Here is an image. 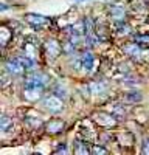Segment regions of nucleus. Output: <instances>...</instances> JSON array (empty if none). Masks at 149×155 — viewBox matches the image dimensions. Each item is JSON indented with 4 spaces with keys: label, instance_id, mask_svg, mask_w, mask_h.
<instances>
[{
    "label": "nucleus",
    "instance_id": "obj_1",
    "mask_svg": "<svg viewBox=\"0 0 149 155\" xmlns=\"http://www.w3.org/2000/svg\"><path fill=\"white\" fill-rule=\"evenodd\" d=\"M42 107L45 110H48V112H51V113H58V112H61L62 109H64V104H62V101L58 96L48 95L42 101Z\"/></svg>",
    "mask_w": 149,
    "mask_h": 155
},
{
    "label": "nucleus",
    "instance_id": "obj_2",
    "mask_svg": "<svg viewBox=\"0 0 149 155\" xmlns=\"http://www.w3.org/2000/svg\"><path fill=\"white\" fill-rule=\"evenodd\" d=\"M48 82V76L45 74H41V73H31L28 78H27V81H25V87H37V88H44Z\"/></svg>",
    "mask_w": 149,
    "mask_h": 155
},
{
    "label": "nucleus",
    "instance_id": "obj_3",
    "mask_svg": "<svg viewBox=\"0 0 149 155\" xmlns=\"http://www.w3.org/2000/svg\"><path fill=\"white\" fill-rule=\"evenodd\" d=\"M25 70L23 67V64L19 61V58L16 56V58H12V59H8L6 61V71L9 73V74H14V76H19V74H22Z\"/></svg>",
    "mask_w": 149,
    "mask_h": 155
},
{
    "label": "nucleus",
    "instance_id": "obj_4",
    "mask_svg": "<svg viewBox=\"0 0 149 155\" xmlns=\"http://www.w3.org/2000/svg\"><path fill=\"white\" fill-rule=\"evenodd\" d=\"M93 121L99 126H104V127H114L117 124L115 118L110 116L109 113H104V112H99V113H95L93 115Z\"/></svg>",
    "mask_w": 149,
    "mask_h": 155
},
{
    "label": "nucleus",
    "instance_id": "obj_5",
    "mask_svg": "<svg viewBox=\"0 0 149 155\" xmlns=\"http://www.w3.org/2000/svg\"><path fill=\"white\" fill-rule=\"evenodd\" d=\"M61 44L56 41V39H48V41L45 42V51H47V54L51 58V59H56L61 53Z\"/></svg>",
    "mask_w": 149,
    "mask_h": 155
},
{
    "label": "nucleus",
    "instance_id": "obj_6",
    "mask_svg": "<svg viewBox=\"0 0 149 155\" xmlns=\"http://www.w3.org/2000/svg\"><path fill=\"white\" fill-rule=\"evenodd\" d=\"M25 20H27L31 27L34 28H41V27H45L48 23V19L45 16H41V14H34V12H30V14L25 16Z\"/></svg>",
    "mask_w": 149,
    "mask_h": 155
},
{
    "label": "nucleus",
    "instance_id": "obj_7",
    "mask_svg": "<svg viewBox=\"0 0 149 155\" xmlns=\"http://www.w3.org/2000/svg\"><path fill=\"white\" fill-rule=\"evenodd\" d=\"M71 31V36L73 37H81V36H84L85 33H87V23H85V19L84 20H78V22H74L73 25H71V28H70Z\"/></svg>",
    "mask_w": 149,
    "mask_h": 155
},
{
    "label": "nucleus",
    "instance_id": "obj_8",
    "mask_svg": "<svg viewBox=\"0 0 149 155\" xmlns=\"http://www.w3.org/2000/svg\"><path fill=\"white\" fill-rule=\"evenodd\" d=\"M123 51H124L127 56H132V58L140 56V53H141L138 42H129V44H126V45L123 47Z\"/></svg>",
    "mask_w": 149,
    "mask_h": 155
},
{
    "label": "nucleus",
    "instance_id": "obj_9",
    "mask_svg": "<svg viewBox=\"0 0 149 155\" xmlns=\"http://www.w3.org/2000/svg\"><path fill=\"white\" fill-rule=\"evenodd\" d=\"M89 90H90V93H93V95H101V93H104L107 90V84L103 82V81H92L89 84Z\"/></svg>",
    "mask_w": 149,
    "mask_h": 155
},
{
    "label": "nucleus",
    "instance_id": "obj_10",
    "mask_svg": "<svg viewBox=\"0 0 149 155\" xmlns=\"http://www.w3.org/2000/svg\"><path fill=\"white\" fill-rule=\"evenodd\" d=\"M25 99H28V101H36V99H39L42 96V88H37V87H31L27 90H25V93H23Z\"/></svg>",
    "mask_w": 149,
    "mask_h": 155
},
{
    "label": "nucleus",
    "instance_id": "obj_11",
    "mask_svg": "<svg viewBox=\"0 0 149 155\" xmlns=\"http://www.w3.org/2000/svg\"><path fill=\"white\" fill-rule=\"evenodd\" d=\"M64 121H61V120H51V121H48L47 123V132L50 134H58L61 132L62 129H64Z\"/></svg>",
    "mask_w": 149,
    "mask_h": 155
},
{
    "label": "nucleus",
    "instance_id": "obj_12",
    "mask_svg": "<svg viewBox=\"0 0 149 155\" xmlns=\"http://www.w3.org/2000/svg\"><path fill=\"white\" fill-rule=\"evenodd\" d=\"M81 58H82V68H84L85 71H90V70L93 68V64H95L93 54L90 53V51H85Z\"/></svg>",
    "mask_w": 149,
    "mask_h": 155
},
{
    "label": "nucleus",
    "instance_id": "obj_13",
    "mask_svg": "<svg viewBox=\"0 0 149 155\" xmlns=\"http://www.w3.org/2000/svg\"><path fill=\"white\" fill-rule=\"evenodd\" d=\"M109 14H110L112 19H115L117 22H120V20L124 19V8L120 6V5H114V6L109 8Z\"/></svg>",
    "mask_w": 149,
    "mask_h": 155
},
{
    "label": "nucleus",
    "instance_id": "obj_14",
    "mask_svg": "<svg viewBox=\"0 0 149 155\" xmlns=\"http://www.w3.org/2000/svg\"><path fill=\"white\" fill-rule=\"evenodd\" d=\"M17 58H19V61L23 64V67L27 68V70H33V68H34L36 62H34V59H33L31 56H27V54H20V56H17Z\"/></svg>",
    "mask_w": 149,
    "mask_h": 155
},
{
    "label": "nucleus",
    "instance_id": "obj_15",
    "mask_svg": "<svg viewBox=\"0 0 149 155\" xmlns=\"http://www.w3.org/2000/svg\"><path fill=\"white\" fill-rule=\"evenodd\" d=\"M2 132L3 134H8L11 129H12V120H11V116H8V115H3L2 116Z\"/></svg>",
    "mask_w": 149,
    "mask_h": 155
},
{
    "label": "nucleus",
    "instance_id": "obj_16",
    "mask_svg": "<svg viewBox=\"0 0 149 155\" xmlns=\"http://www.w3.org/2000/svg\"><path fill=\"white\" fill-rule=\"evenodd\" d=\"M11 36H12V33H11V30L9 28H6V27H2V37H0V42H2V47H5L9 41H11Z\"/></svg>",
    "mask_w": 149,
    "mask_h": 155
},
{
    "label": "nucleus",
    "instance_id": "obj_17",
    "mask_svg": "<svg viewBox=\"0 0 149 155\" xmlns=\"http://www.w3.org/2000/svg\"><path fill=\"white\" fill-rule=\"evenodd\" d=\"M90 152H92V149H89L84 143H79V141L74 143V153L81 155V153H90Z\"/></svg>",
    "mask_w": 149,
    "mask_h": 155
},
{
    "label": "nucleus",
    "instance_id": "obj_18",
    "mask_svg": "<svg viewBox=\"0 0 149 155\" xmlns=\"http://www.w3.org/2000/svg\"><path fill=\"white\" fill-rule=\"evenodd\" d=\"M141 99H143V96H141L140 92H129L126 95V101L127 102H140Z\"/></svg>",
    "mask_w": 149,
    "mask_h": 155
},
{
    "label": "nucleus",
    "instance_id": "obj_19",
    "mask_svg": "<svg viewBox=\"0 0 149 155\" xmlns=\"http://www.w3.org/2000/svg\"><path fill=\"white\" fill-rule=\"evenodd\" d=\"M64 51H65V54H70L74 51V44L73 42H65L64 44Z\"/></svg>",
    "mask_w": 149,
    "mask_h": 155
},
{
    "label": "nucleus",
    "instance_id": "obj_20",
    "mask_svg": "<svg viewBox=\"0 0 149 155\" xmlns=\"http://www.w3.org/2000/svg\"><path fill=\"white\" fill-rule=\"evenodd\" d=\"M92 152H93V153H101V155H104V153H107V149H106V147H101V146H95V147L92 149Z\"/></svg>",
    "mask_w": 149,
    "mask_h": 155
},
{
    "label": "nucleus",
    "instance_id": "obj_21",
    "mask_svg": "<svg viewBox=\"0 0 149 155\" xmlns=\"http://www.w3.org/2000/svg\"><path fill=\"white\" fill-rule=\"evenodd\" d=\"M135 42H149V36H135Z\"/></svg>",
    "mask_w": 149,
    "mask_h": 155
},
{
    "label": "nucleus",
    "instance_id": "obj_22",
    "mask_svg": "<svg viewBox=\"0 0 149 155\" xmlns=\"http://www.w3.org/2000/svg\"><path fill=\"white\" fill-rule=\"evenodd\" d=\"M143 153L149 155V141H146V143H144V146H143Z\"/></svg>",
    "mask_w": 149,
    "mask_h": 155
},
{
    "label": "nucleus",
    "instance_id": "obj_23",
    "mask_svg": "<svg viewBox=\"0 0 149 155\" xmlns=\"http://www.w3.org/2000/svg\"><path fill=\"white\" fill-rule=\"evenodd\" d=\"M56 152H61V153H67V147H65V146H61V147H59Z\"/></svg>",
    "mask_w": 149,
    "mask_h": 155
}]
</instances>
